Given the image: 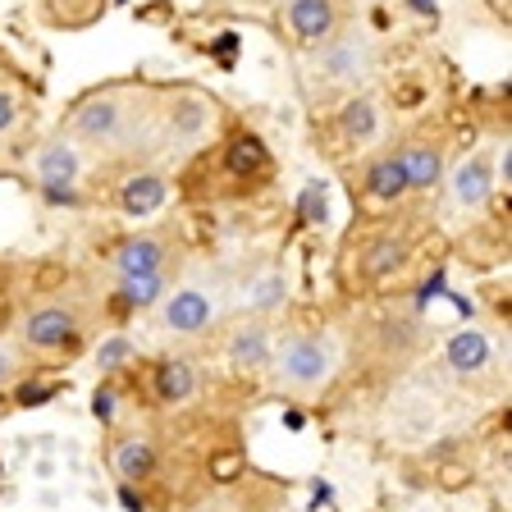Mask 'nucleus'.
Here are the masks:
<instances>
[{"label":"nucleus","instance_id":"obj_1","mask_svg":"<svg viewBox=\"0 0 512 512\" xmlns=\"http://www.w3.org/2000/svg\"><path fill=\"white\" fill-rule=\"evenodd\" d=\"M330 375V348L320 339H293L279 352V380L293 389H311Z\"/></svg>","mask_w":512,"mask_h":512},{"label":"nucleus","instance_id":"obj_2","mask_svg":"<svg viewBox=\"0 0 512 512\" xmlns=\"http://www.w3.org/2000/svg\"><path fill=\"white\" fill-rule=\"evenodd\" d=\"M211 298L197 293V288H179L170 302H165V330L174 334H202L211 325Z\"/></svg>","mask_w":512,"mask_h":512},{"label":"nucleus","instance_id":"obj_3","mask_svg":"<svg viewBox=\"0 0 512 512\" xmlns=\"http://www.w3.org/2000/svg\"><path fill=\"white\" fill-rule=\"evenodd\" d=\"M74 316L64 307H42V311H32L28 325H23V339L32 343V348H64V343L74 339Z\"/></svg>","mask_w":512,"mask_h":512},{"label":"nucleus","instance_id":"obj_4","mask_svg":"<svg viewBox=\"0 0 512 512\" xmlns=\"http://www.w3.org/2000/svg\"><path fill=\"white\" fill-rule=\"evenodd\" d=\"M288 23L302 42H325L334 32V0H288Z\"/></svg>","mask_w":512,"mask_h":512},{"label":"nucleus","instance_id":"obj_5","mask_svg":"<svg viewBox=\"0 0 512 512\" xmlns=\"http://www.w3.org/2000/svg\"><path fill=\"white\" fill-rule=\"evenodd\" d=\"M160 266H165V247H160L156 238H128V243L115 252L119 279H128V275H151V270H160Z\"/></svg>","mask_w":512,"mask_h":512},{"label":"nucleus","instance_id":"obj_6","mask_svg":"<svg viewBox=\"0 0 512 512\" xmlns=\"http://www.w3.org/2000/svg\"><path fill=\"white\" fill-rule=\"evenodd\" d=\"M444 357L458 375H471V371H480V366L490 362V339H485L480 330H458L453 339H448Z\"/></svg>","mask_w":512,"mask_h":512},{"label":"nucleus","instance_id":"obj_7","mask_svg":"<svg viewBox=\"0 0 512 512\" xmlns=\"http://www.w3.org/2000/svg\"><path fill=\"white\" fill-rule=\"evenodd\" d=\"M119 206H124L128 215H151L165 206V179H156V174H138V179H128L124 188H119Z\"/></svg>","mask_w":512,"mask_h":512},{"label":"nucleus","instance_id":"obj_8","mask_svg":"<svg viewBox=\"0 0 512 512\" xmlns=\"http://www.w3.org/2000/svg\"><path fill=\"white\" fill-rule=\"evenodd\" d=\"M485 197H490V165H485V160H467V165L453 174V202L476 211Z\"/></svg>","mask_w":512,"mask_h":512},{"label":"nucleus","instance_id":"obj_9","mask_svg":"<svg viewBox=\"0 0 512 512\" xmlns=\"http://www.w3.org/2000/svg\"><path fill=\"white\" fill-rule=\"evenodd\" d=\"M366 192H371L375 202H398L407 192V174H403V160L398 156H384L371 165V174H366Z\"/></svg>","mask_w":512,"mask_h":512},{"label":"nucleus","instance_id":"obj_10","mask_svg":"<svg viewBox=\"0 0 512 512\" xmlns=\"http://www.w3.org/2000/svg\"><path fill=\"white\" fill-rule=\"evenodd\" d=\"M398 160H403L407 188H435L439 183V151L435 147H407Z\"/></svg>","mask_w":512,"mask_h":512},{"label":"nucleus","instance_id":"obj_11","mask_svg":"<svg viewBox=\"0 0 512 512\" xmlns=\"http://www.w3.org/2000/svg\"><path fill=\"white\" fill-rule=\"evenodd\" d=\"M78 133H83V138H115L119 106L115 101H87V106L78 110Z\"/></svg>","mask_w":512,"mask_h":512},{"label":"nucleus","instance_id":"obj_12","mask_svg":"<svg viewBox=\"0 0 512 512\" xmlns=\"http://www.w3.org/2000/svg\"><path fill=\"white\" fill-rule=\"evenodd\" d=\"M229 357H234V366H243V371H252V366H266L270 357V339L266 330H238L234 339H229Z\"/></svg>","mask_w":512,"mask_h":512},{"label":"nucleus","instance_id":"obj_13","mask_svg":"<svg viewBox=\"0 0 512 512\" xmlns=\"http://www.w3.org/2000/svg\"><path fill=\"white\" fill-rule=\"evenodd\" d=\"M362 64H366L362 42H339V46H330V51H325V74L339 78V83H348V78L362 74Z\"/></svg>","mask_w":512,"mask_h":512},{"label":"nucleus","instance_id":"obj_14","mask_svg":"<svg viewBox=\"0 0 512 512\" xmlns=\"http://www.w3.org/2000/svg\"><path fill=\"white\" fill-rule=\"evenodd\" d=\"M156 394L160 403H183L192 394V366L188 362H165L156 371Z\"/></svg>","mask_w":512,"mask_h":512},{"label":"nucleus","instance_id":"obj_15","mask_svg":"<svg viewBox=\"0 0 512 512\" xmlns=\"http://www.w3.org/2000/svg\"><path fill=\"white\" fill-rule=\"evenodd\" d=\"M115 471L124 480H138V476H147L151 471V444L142 435H133V439H124V444L115 448Z\"/></svg>","mask_w":512,"mask_h":512},{"label":"nucleus","instance_id":"obj_16","mask_svg":"<svg viewBox=\"0 0 512 512\" xmlns=\"http://www.w3.org/2000/svg\"><path fill=\"white\" fill-rule=\"evenodd\" d=\"M78 179V151L55 142L42 151V183H74Z\"/></svg>","mask_w":512,"mask_h":512},{"label":"nucleus","instance_id":"obj_17","mask_svg":"<svg viewBox=\"0 0 512 512\" xmlns=\"http://www.w3.org/2000/svg\"><path fill=\"white\" fill-rule=\"evenodd\" d=\"M160 293H165L160 270H151V275H128L124 284H119V302H124V307H151Z\"/></svg>","mask_w":512,"mask_h":512},{"label":"nucleus","instance_id":"obj_18","mask_svg":"<svg viewBox=\"0 0 512 512\" xmlns=\"http://www.w3.org/2000/svg\"><path fill=\"white\" fill-rule=\"evenodd\" d=\"M229 170L238 174V179H243V174H261L266 170V147H261V138H252V133H247V138H238L234 147H229Z\"/></svg>","mask_w":512,"mask_h":512},{"label":"nucleus","instance_id":"obj_19","mask_svg":"<svg viewBox=\"0 0 512 512\" xmlns=\"http://www.w3.org/2000/svg\"><path fill=\"white\" fill-rule=\"evenodd\" d=\"M343 133L357 138V142L371 138L375 133V106L371 101H348V106H343Z\"/></svg>","mask_w":512,"mask_h":512},{"label":"nucleus","instance_id":"obj_20","mask_svg":"<svg viewBox=\"0 0 512 512\" xmlns=\"http://www.w3.org/2000/svg\"><path fill=\"white\" fill-rule=\"evenodd\" d=\"M403 266V243H375L371 247V256H366V275H389V270H398Z\"/></svg>","mask_w":512,"mask_h":512},{"label":"nucleus","instance_id":"obj_21","mask_svg":"<svg viewBox=\"0 0 512 512\" xmlns=\"http://www.w3.org/2000/svg\"><path fill=\"white\" fill-rule=\"evenodd\" d=\"M298 211H302V220H307V224H320L325 215H330V202H325V183H307V188H302Z\"/></svg>","mask_w":512,"mask_h":512},{"label":"nucleus","instance_id":"obj_22","mask_svg":"<svg viewBox=\"0 0 512 512\" xmlns=\"http://www.w3.org/2000/svg\"><path fill=\"white\" fill-rule=\"evenodd\" d=\"M206 119H211V110L202 106V101H179V110H174V128H179V133H202V124Z\"/></svg>","mask_w":512,"mask_h":512},{"label":"nucleus","instance_id":"obj_23","mask_svg":"<svg viewBox=\"0 0 512 512\" xmlns=\"http://www.w3.org/2000/svg\"><path fill=\"white\" fill-rule=\"evenodd\" d=\"M128 357H133V343L110 339V343H101V352H96V366H101V371H115V366H124Z\"/></svg>","mask_w":512,"mask_h":512},{"label":"nucleus","instance_id":"obj_24","mask_svg":"<svg viewBox=\"0 0 512 512\" xmlns=\"http://www.w3.org/2000/svg\"><path fill=\"white\" fill-rule=\"evenodd\" d=\"M279 298H284V279H279V275H270L266 284H261V288H256V293H252V307H261V311H266V307H275Z\"/></svg>","mask_w":512,"mask_h":512},{"label":"nucleus","instance_id":"obj_25","mask_svg":"<svg viewBox=\"0 0 512 512\" xmlns=\"http://www.w3.org/2000/svg\"><path fill=\"white\" fill-rule=\"evenodd\" d=\"M51 394H55V384H23V389H19V403L23 407H37L42 398H51Z\"/></svg>","mask_w":512,"mask_h":512},{"label":"nucleus","instance_id":"obj_26","mask_svg":"<svg viewBox=\"0 0 512 512\" xmlns=\"http://www.w3.org/2000/svg\"><path fill=\"white\" fill-rule=\"evenodd\" d=\"M92 412L101 416V421H110V416H115V389H96V398H92Z\"/></svg>","mask_w":512,"mask_h":512},{"label":"nucleus","instance_id":"obj_27","mask_svg":"<svg viewBox=\"0 0 512 512\" xmlns=\"http://www.w3.org/2000/svg\"><path fill=\"white\" fill-rule=\"evenodd\" d=\"M46 202H55V206H74L78 197H74V188H69V183H46Z\"/></svg>","mask_w":512,"mask_h":512},{"label":"nucleus","instance_id":"obj_28","mask_svg":"<svg viewBox=\"0 0 512 512\" xmlns=\"http://www.w3.org/2000/svg\"><path fill=\"white\" fill-rule=\"evenodd\" d=\"M14 115H19V110H14V96L0 92V133H10L14 128Z\"/></svg>","mask_w":512,"mask_h":512},{"label":"nucleus","instance_id":"obj_29","mask_svg":"<svg viewBox=\"0 0 512 512\" xmlns=\"http://www.w3.org/2000/svg\"><path fill=\"white\" fill-rule=\"evenodd\" d=\"M119 503H124L128 512H142V499H138V494H133V490H128V485H124V490H119Z\"/></svg>","mask_w":512,"mask_h":512},{"label":"nucleus","instance_id":"obj_30","mask_svg":"<svg viewBox=\"0 0 512 512\" xmlns=\"http://www.w3.org/2000/svg\"><path fill=\"white\" fill-rule=\"evenodd\" d=\"M234 46H238V37H234V32H224L220 42H215V51H220L224 60H229V55H234Z\"/></svg>","mask_w":512,"mask_h":512},{"label":"nucleus","instance_id":"obj_31","mask_svg":"<svg viewBox=\"0 0 512 512\" xmlns=\"http://www.w3.org/2000/svg\"><path fill=\"white\" fill-rule=\"evenodd\" d=\"M215 471H220V480H234V471H238V458H220V462H215Z\"/></svg>","mask_w":512,"mask_h":512},{"label":"nucleus","instance_id":"obj_32","mask_svg":"<svg viewBox=\"0 0 512 512\" xmlns=\"http://www.w3.org/2000/svg\"><path fill=\"white\" fill-rule=\"evenodd\" d=\"M435 5H439V0H412L416 14H435Z\"/></svg>","mask_w":512,"mask_h":512},{"label":"nucleus","instance_id":"obj_33","mask_svg":"<svg viewBox=\"0 0 512 512\" xmlns=\"http://www.w3.org/2000/svg\"><path fill=\"white\" fill-rule=\"evenodd\" d=\"M10 366H14V362H10V352L0 348V384H5V375H10Z\"/></svg>","mask_w":512,"mask_h":512}]
</instances>
